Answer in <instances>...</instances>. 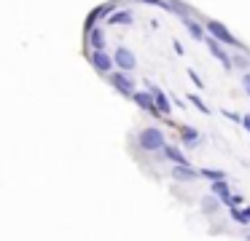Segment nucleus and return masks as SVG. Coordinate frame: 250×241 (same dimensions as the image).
I'll use <instances>...</instances> for the list:
<instances>
[{
  "mask_svg": "<svg viewBox=\"0 0 250 241\" xmlns=\"http://www.w3.org/2000/svg\"><path fill=\"white\" fill-rule=\"evenodd\" d=\"M167 137H164V131L159 126H146L140 134H137V148L146 150V153H164V148H167Z\"/></svg>",
  "mask_w": 250,
  "mask_h": 241,
  "instance_id": "obj_1",
  "label": "nucleus"
},
{
  "mask_svg": "<svg viewBox=\"0 0 250 241\" xmlns=\"http://www.w3.org/2000/svg\"><path fill=\"white\" fill-rule=\"evenodd\" d=\"M205 27H207V35L210 37H215L221 46H231V48H237V51H245V46L237 40V35H231L229 32V27L223 24V21H218V19H207L205 21Z\"/></svg>",
  "mask_w": 250,
  "mask_h": 241,
  "instance_id": "obj_2",
  "label": "nucleus"
},
{
  "mask_svg": "<svg viewBox=\"0 0 250 241\" xmlns=\"http://www.w3.org/2000/svg\"><path fill=\"white\" fill-rule=\"evenodd\" d=\"M116 11H119V0H110V3H103V5H97V8H92L86 16V21H83V35H89L94 27H100L103 19L108 21V16L116 14Z\"/></svg>",
  "mask_w": 250,
  "mask_h": 241,
  "instance_id": "obj_3",
  "label": "nucleus"
},
{
  "mask_svg": "<svg viewBox=\"0 0 250 241\" xmlns=\"http://www.w3.org/2000/svg\"><path fill=\"white\" fill-rule=\"evenodd\" d=\"M108 83L113 86L121 96H126V99H132V96H135V91H137L135 89V80L129 78V73H121V70H116V73L108 75Z\"/></svg>",
  "mask_w": 250,
  "mask_h": 241,
  "instance_id": "obj_4",
  "label": "nucleus"
},
{
  "mask_svg": "<svg viewBox=\"0 0 250 241\" xmlns=\"http://www.w3.org/2000/svg\"><path fill=\"white\" fill-rule=\"evenodd\" d=\"M89 62H92V67L97 70L100 75L116 73V59H113V54H108V51H89Z\"/></svg>",
  "mask_w": 250,
  "mask_h": 241,
  "instance_id": "obj_5",
  "label": "nucleus"
},
{
  "mask_svg": "<svg viewBox=\"0 0 250 241\" xmlns=\"http://www.w3.org/2000/svg\"><path fill=\"white\" fill-rule=\"evenodd\" d=\"M132 102H135L140 110H146V112H151V118H156V121H164V115H162V110L156 107V99H153V94L151 91H135V96H132Z\"/></svg>",
  "mask_w": 250,
  "mask_h": 241,
  "instance_id": "obj_6",
  "label": "nucleus"
},
{
  "mask_svg": "<svg viewBox=\"0 0 250 241\" xmlns=\"http://www.w3.org/2000/svg\"><path fill=\"white\" fill-rule=\"evenodd\" d=\"M207 48H210V54L212 56L218 59V62H221V67L223 70H234V62H231V54L226 51V46H221V43L215 40V37H207Z\"/></svg>",
  "mask_w": 250,
  "mask_h": 241,
  "instance_id": "obj_7",
  "label": "nucleus"
},
{
  "mask_svg": "<svg viewBox=\"0 0 250 241\" xmlns=\"http://www.w3.org/2000/svg\"><path fill=\"white\" fill-rule=\"evenodd\" d=\"M113 59H116V67H119L121 73H132V70L137 67L135 54H132L129 48H124V46H119V48L113 51Z\"/></svg>",
  "mask_w": 250,
  "mask_h": 241,
  "instance_id": "obj_8",
  "label": "nucleus"
},
{
  "mask_svg": "<svg viewBox=\"0 0 250 241\" xmlns=\"http://www.w3.org/2000/svg\"><path fill=\"white\" fill-rule=\"evenodd\" d=\"M86 37V46H89V51H105V46H108V35H105V30L103 27H94L89 35H83Z\"/></svg>",
  "mask_w": 250,
  "mask_h": 241,
  "instance_id": "obj_9",
  "label": "nucleus"
},
{
  "mask_svg": "<svg viewBox=\"0 0 250 241\" xmlns=\"http://www.w3.org/2000/svg\"><path fill=\"white\" fill-rule=\"evenodd\" d=\"M146 89H148V91H151V94H153V99H156V107H159V110H162V115H169V112H172V105H169V96L164 94V91L159 89L156 83H151V80H148V83H146Z\"/></svg>",
  "mask_w": 250,
  "mask_h": 241,
  "instance_id": "obj_10",
  "label": "nucleus"
},
{
  "mask_svg": "<svg viewBox=\"0 0 250 241\" xmlns=\"http://www.w3.org/2000/svg\"><path fill=\"white\" fill-rule=\"evenodd\" d=\"M210 193L218 198L221 204H226V206H231V187H229V182L226 180H221V182H210Z\"/></svg>",
  "mask_w": 250,
  "mask_h": 241,
  "instance_id": "obj_11",
  "label": "nucleus"
},
{
  "mask_svg": "<svg viewBox=\"0 0 250 241\" xmlns=\"http://www.w3.org/2000/svg\"><path fill=\"white\" fill-rule=\"evenodd\" d=\"M178 134H180V142L186 145V148H196V145H199V139H202V134L196 131L194 126H178Z\"/></svg>",
  "mask_w": 250,
  "mask_h": 241,
  "instance_id": "obj_12",
  "label": "nucleus"
},
{
  "mask_svg": "<svg viewBox=\"0 0 250 241\" xmlns=\"http://www.w3.org/2000/svg\"><path fill=\"white\" fill-rule=\"evenodd\" d=\"M202 171L194 169V166H172V180H183V182H194L199 180Z\"/></svg>",
  "mask_w": 250,
  "mask_h": 241,
  "instance_id": "obj_13",
  "label": "nucleus"
},
{
  "mask_svg": "<svg viewBox=\"0 0 250 241\" xmlns=\"http://www.w3.org/2000/svg\"><path fill=\"white\" fill-rule=\"evenodd\" d=\"M132 21H135V16H132L129 8H119L116 14L108 16V27H126V24H132Z\"/></svg>",
  "mask_w": 250,
  "mask_h": 241,
  "instance_id": "obj_14",
  "label": "nucleus"
},
{
  "mask_svg": "<svg viewBox=\"0 0 250 241\" xmlns=\"http://www.w3.org/2000/svg\"><path fill=\"white\" fill-rule=\"evenodd\" d=\"M183 24H186V30L191 32V37H194V40H207V37H210V35H207V27L199 24L196 19H191V16H188V19H183Z\"/></svg>",
  "mask_w": 250,
  "mask_h": 241,
  "instance_id": "obj_15",
  "label": "nucleus"
},
{
  "mask_svg": "<svg viewBox=\"0 0 250 241\" xmlns=\"http://www.w3.org/2000/svg\"><path fill=\"white\" fill-rule=\"evenodd\" d=\"M164 155H167L175 166H191L188 158H186V153L180 148H175V145H167V148H164Z\"/></svg>",
  "mask_w": 250,
  "mask_h": 241,
  "instance_id": "obj_16",
  "label": "nucleus"
},
{
  "mask_svg": "<svg viewBox=\"0 0 250 241\" xmlns=\"http://www.w3.org/2000/svg\"><path fill=\"white\" fill-rule=\"evenodd\" d=\"M164 11L180 16V19H188V14H191V8L186 3H180V0H167V8H164Z\"/></svg>",
  "mask_w": 250,
  "mask_h": 241,
  "instance_id": "obj_17",
  "label": "nucleus"
},
{
  "mask_svg": "<svg viewBox=\"0 0 250 241\" xmlns=\"http://www.w3.org/2000/svg\"><path fill=\"white\" fill-rule=\"evenodd\" d=\"M186 99H188V102H191V105H194V107H196V110H199V112H202V115H210V112H212V110H210V107H207V102H205V99H202V96H199V94H194V91H191V94H188V96H186Z\"/></svg>",
  "mask_w": 250,
  "mask_h": 241,
  "instance_id": "obj_18",
  "label": "nucleus"
},
{
  "mask_svg": "<svg viewBox=\"0 0 250 241\" xmlns=\"http://www.w3.org/2000/svg\"><path fill=\"white\" fill-rule=\"evenodd\" d=\"M231 62H234V67H237V70H248V67H250V56H248L245 51L231 54ZM248 73H250V70H248Z\"/></svg>",
  "mask_w": 250,
  "mask_h": 241,
  "instance_id": "obj_19",
  "label": "nucleus"
},
{
  "mask_svg": "<svg viewBox=\"0 0 250 241\" xmlns=\"http://www.w3.org/2000/svg\"><path fill=\"white\" fill-rule=\"evenodd\" d=\"M202 171V177H207L210 182H221V180H226V174H223L221 169H210V166H205V169H199Z\"/></svg>",
  "mask_w": 250,
  "mask_h": 241,
  "instance_id": "obj_20",
  "label": "nucleus"
},
{
  "mask_svg": "<svg viewBox=\"0 0 250 241\" xmlns=\"http://www.w3.org/2000/svg\"><path fill=\"white\" fill-rule=\"evenodd\" d=\"M221 115L229 118V121H234V123H242V118H245V115H239V112H234V110H226V107L221 110Z\"/></svg>",
  "mask_w": 250,
  "mask_h": 241,
  "instance_id": "obj_21",
  "label": "nucleus"
},
{
  "mask_svg": "<svg viewBox=\"0 0 250 241\" xmlns=\"http://www.w3.org/2000/svg\"><path fill=\"white\" fill-rule=\"evenodd\" d=\"M188 78H191V80H194V86H196V89H205V80H202V78H199V75H196V73H194V67H188Z\"/></svg>",
  "mask_w": 250,
  "mask_h": 241,
  "instance_id": "obj_22",
  "label": "nucleus"
},
{
  "mask_svg": "<svg viewBox=\"0 0 250 241\" xmlns=\"http://www.w3.org/2000/svg\"><path fill=\"white\" fill-rule=\"evenodd\" d=\"M135 3H148V5H159V8H167V0H135Z\"/></svg>",
  "mask_w": 250,
  "mask_h": 241,
  "instance_id": "obj_23",
  "label": "nucleus"
},
{
  "mask_svg": "<svg viewBox=\"0 0 250 241\" xmlns=\"http://www.w3.org/2000/svg\"><path fill=\"white\" fill-rule=\"evenodd\" d=\"M242 89H245V94L250 96V73H245V75H242Z\"/></svg>",
  "mask_w": 250,
  "mask_h": 241,
  "instance_id": "obj_24",
  "label": "nucleus"
},
{
  "mask_svg": "<svg viewBox=\"0 0 250 241\" xmlns=\"http://www.w3.org/2000/svg\"><path fill=\"white\" fill-rule=\"evenodd\" d=\"M172 48H175V54H178V56H183V46H180V40H172Z\"/></svg>",
  "mask_w": 250,
  "mask_h": 241,
  "instance_id": "obj_25",
  "label": "nucleus"
},
{
  "mask_svg": "<svg viewBox=\"0 0 250 241\" xmlns=\"http://www.w3.org/2000/svg\"><path fill=\"white\" fill-rule=\"evenodd\" d=\"M242 201H245V198H242V196H239V193H237V196L231 198V206H239V204H242Z\"/></svg>",
  "mask_w": 250,
  "mask_h": 241,
  "instance_id": "obj_26",
  "label": "nucleus"
},
{
  "mask_svg": "<svg viewBox=\"0 0 250 241\" xmlns=\"http://www.w3.org/2000/svg\"><path fill=\"white\" fill-rule=\"evenodd\" d=\"M242 126L248 129V134H250V115H245V118H242Z\"/></svg>",
  "mask_w": 250,
  "mask_h": 241,
  "instance_id": "obj_27",
  "label": "nucleus"
},
{
  "mask_svg": "<svg viewBox=\"0 0 250 241\" xmlns=\"http://www.w3.org/2000/svg\"><path fill=\"white\" fill-rule=\"evenodd\" d=\"M248 241H250V236H248Z\"/></svg>",
  "mask_w": 250,
  "mask_h": 241,
  "instance_id": "obj_28",
  "label": "nucleus"
}]
</instances>
